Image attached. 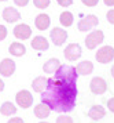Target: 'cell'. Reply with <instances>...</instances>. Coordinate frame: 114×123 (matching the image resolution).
I'll list each match as a JSON object with an SVG mask.
<instances>
[{"instance_id":"obj_1","label":"cell","mask_w":114,"mask_h":123,"mask_svg":"<svg viewBox=\"0 0 114 123\" xmlns=\"http://www.w3.org/2000/svg\"><path fill=\"white\" fill-rule=\"evenodd\" d=\"M77 72L70 65H60L54 78L48 79V84L41 93V102L51 111L67 113L71 112L77 102Z\"/></svg>"},{"instance_id":"obj_2","label":"cell","mask_w":114,"mask_h":123,"mask_svg":"<svg viewBox=\"0 0 114 123\" xmlns=\"http://www.w3.org/2000/svg\"><path fill=\"white\" fill-rule=\"evenodd\" d=\"M104 40V33L99 29H95L92 32H89L88 36L85 37V47L88 50H95L100 43H103Z\"/></svg>"},{"instance_id":"obj_3","label":"cell","mask_w":114,"mask_h":123,"mask_svg":"<svg viewBox=\"0 0 114 123\" xmlns=\"http://www.w3.org/2000/svg\"><path fill=\"white\" fill-rule=\"evenodd\" d=\"M95 60L99 64H110L114 60V47H111V46L100 47L95 54Z\"/></svg>"},{"instance_id":"obj_4","label":"cell","mask_w":114,"mask_h":123,"mask_svg":"<svg viewBox=\"0 0 114 123\" xmlns=\"http://www.w3.org/2000/svg\"><path fill=\"white\" fill-rule=\"evenodd\" d=\"M16 105L22 109H27L33 105V95L29 90H19L15 95Z\"/></svg>"},{"instance_id":"obj_5","label":"cell","mask_w":114,"mask_h":123,"mask_svg":"<svg viewBox=\"0 0 114 123\" xmlns=\"http://www.w3.org/2000/svg\"><path fill=\"white\" fill-rule=\"evenodd\" d=\"M99 24V18L93 14H89V15H85L84 18H81L78 24H77V28L80 32H89L92 31L96 25Z\"/></svg>"},{"instance_id":"obj_6","label":"cell","mask_w":114,"mask_h":123,"mask_svg":"<svg viewBox=\"0 0 114 123\" xmlns=\"http://www.w3.org/2000/svg\"><path fill=\"white\" fill-rule=\"evenodd\" d=\"M63 55L67 61H77L80 57L82 55V49L80 44L77 43H70L66 46V49L63 50Z\"/></svg>"},{"instance_id":"obj_7","label":"cell","mask_w":114,"mask_h":123,"mask_svg":"<svg viewBox=\"0 0 114 123\" xmlns=\"http://www.w3.org/2000/svg\"><path fill=\"white\" fill-rule=\"evenodd\" d=\"M89 89H91V93L95 95H102L107 91V83L103 78L100 76H95L92 78L91 83H89Z\"/></svg>"},{"instance_id":"obj_8","label":"cell","mask_w":114,"mask_h":123,"mask_svg":"<svg viewBox=\"0 0 114 123\" xmlns=\"http://www.w3.org/2000/svg\"><path fill=\"white\" fill-rule=\"evenodd\" d=\"M49 37H51V42L55 46L59 47L67 40V32L63 28H54L49 32Z\"/></svg>"},{"instance_id":"obj_9","label":"cell","mask_w":114,"mask_h":123,"mask_svg":"<svg viewBox=\"0 0 114 123\" xmlns=\"http://www.w3.org/2000/svg\"><path fill=\"white\" fill-rule=\"evenodd\" d=\"M15 68H16L15 62L12 61L11 58H4L0 62V75L5 76V78H10L11 75H14Z\"/></svg>"},{"instance_id":"obj_10","label":"cell","mask_w":114,"mask_h":123,"mask_svg":"<svg viewBox=\"0 0 114 123\" xmlns=\"http://www.w3.org/2000/svg\"><path fill=\"white\" fill-rule=\"evenodd\" d=\"M12 32H14V36L19 40H26L32 36V28L27 24H18Z\"/></svg>"},{"instance_id":"obj_11","label":"cell","mask_w":114,"mask_h":123,"mask_svg":"<svg viewBox=\"0 0 114 123\" xmlns=\"http://www.w3.org/2000/svg\"><path fill=\"white\" fill-rule=\"evenodd\" d=\"M1 17H3V19H4L5 22L14 24L21 19V14H19V11L16 10L15 7H5L4 10H3Z\"/></svg>"},{"instance_id":"obj_12","label":"cell","mask_w":114,"mask_h":123,"mask_svg":"<svg viewBox=\"0 0 114 123\" xmlns=\"http://www.w3.org/2000/svg\"><path fill=\"white\" fill-rule=\"evenodd\" d=\"M30 46H32L33 50H36V51H45V50H48L49 43L44 36H40L38 35V36H34L33 37V40L30 42Z\"/></svg>"},{"instance_id":"obj_13","label":"cell","mask_w":114,"mask_h":123,"mask_svg":"<svg viewBox=\"0 0 114 123\" xmlns=\"http://www.w3.org/2000/svg\"><path fill=\"white\" fill-rule=\"evenodd\" d=\"M47 84H48V78H45V76H37V78L32 82V89H33V91L41 94V93L45 91Z\"/></svg>"},{"instance_id":"obj_14","label":"cell","mask_w":114,"mask_h":123,"mask_svg":"<svg viewBox=\"0 0 114 123\" xmlns=\"http://www.w3.org/2000/svg\"><path fill=\"white\" fill-rule=\"evenodd\" d=\"M34 25H36V28L38 31H45V29L49 28V25H51V18H49L48 14H38L36 19H34Z\"/></svg>"},{"instance_id":"obj_15","label":"cell","mask_w":114,"mask_h":123,"mask_svg":"<svg viewBox=\"0 0 114 123\" xmlns=\"http://www.w3.org/2000/svg\"><path fill=\"white\" fill-rule=\"evenodd\" d=\"M88 116L92 120H100L106 116V109L102 105H92L88 111Z\"/></svg>"},{"instance_id":"obj_16","label":"cell","mask_w":114,"mask_h":123,"mask_svg":"<svg viewBox=\"0 0 114 123\" xmlns=\"http://www.w3.org/2000/svg\"><path fill=\"white\" fill-rule=\"evenodd\" d=\"M76 72L77 75H82V76H87V75H91L93 72V64L91 61H81L78 65L76 67Z\"/></svg>"},{"instance_id":"obj_17","label":"cell","mask_w":114,"mask_h":123,"mask_svg":"<svg viewBox=\"0 0 114 123\" xmlns=\"http://www.w3.org/2000/svg\"><path fill=\"white\" fill-rule=\"evenodd\" d=\"M8 53L14 57H23L26 54V47H25L23 43L14 42V43H11L10 47H8Z\"/></svg>"},{"instance_id":"obj_18","label":"cell","mask_w":114,"mask_h":123,"mask_svg":"<svg viewBox=\"0 0 114 123\" xmlns=\"http://www.w3.org/2000/svg\"><path fill=\"white\" fill-rule=\"evenodd\" d=\"M62 64H60V61L58 60V58H49L48 61L44 62L43 65V71L45 73H48V75H51V73H55L56 71H58V68L60 67Z\"/></svg>"},{"instance_id":"obj_19","label":"cell","mask_w":114,"mask_h":123,"mask_svg":"<svg viewBox=\"0 0 114 123\" xmlns=\"http://www.w3.org/2000/svg\"><path fill=\"white\" fill-rule=\"evenodd\" d=\"M34 116L37 117V119H45V117L49 116V113H51V109H49L48 105H45L43 102H40L37 105L34 106Z\"/></svg>"},{"instance_id":"obj_20","label":"cell","mask_w":114,"mask_h":123,"mask_svg":"<svg viewBox=\"0 0 114 123\" xmlns=\"http://www.w3.org/2000/svg\"><path fill=\"white\" fill-rule=\"evenodd\" d=\"M16 106L15 104H12L10 101H5L3 102L1 105H0V113L3 115V116H12V115H15L16 113Z\"/></svg>"},{"instance_id":"obj_21","label":"cell","mask_w":114,"mask_h":123,"mask_svg":"<svg viewBox=\"0 0 114 123\" xmlns=\"http://www.w3.org/2000/svg\"><path fill=\"white\" fill-rule=\"evenodd\" d=\"M59 22L62 26L69 28L74 22V17H73V14L70 11H63V12H60V15H59Z\"/></svg>"},{"instance_id":"obj_22","label":"cell","mask_w":114,"mask_h":123,"mask_svg":"<svg viewBox=\"0 0 114 123\" xmlns=\"http://www.w3.org/2000/svg\"><path fill=\"white\" fill-rule=\"evenodd\" d=\"M49 3H51V0H33V4L40 8V10H44V8H47L49 6Z\"/></svg>"},{"instance_id":"obj_23","label":"cell","mask_w":114,"mask_h":123,"mask_svg":"<svg viewBox=\"0 0 114 123\" xmlns=\"http://www.w3.org/2000/svg\"><path fill=\"white\" fill-rule=\"evenodd\" d=\"M56 123H73V119H71L69 115L63 113V115H59V116H58Z\"/></svg>"},{"instance_id":"obj_24","label":"cell","mask_w":114,"mask_h":123,"mask_svg":"<svg viewBox=\"0 0 114 123\" xmlns=\"http://www.w3.org/2000/svg\"><path fill=\"white\" fill-rule=\"evenodd\" d=\"M7 35H8V31L5 28L4 25H0V42L1 40H4L7 37Z\"/></svg>"},{"instance_id":"obj_25","label":"cell","mask_w":114,"mask_h":123,"mask_svg":"<svg viewBox=\"0 0 114 123\" xmlns=\"http://www.w3.org/2000/svg\"><path fill=\"white\" fill-rule=\"evenodd\" d=\"M81 1H82V4L87 7H95L99 3V0H81Z\"/></svg>"},{"instance_id":"obj_26","label":"cell","mask_w":114,"mask_h":123,"mask_svg":"<svg viewBox=\"0 0 114 123\" xmlns=\"http://www.w3.org/2000/svg\"><path fill=\"white\" fill-rule=\"evenodd\" d=\"M56 3L60 7H70L73 4V0H56Z\"/></svg>"},{"instance_id":"obj_27","label":"cell","mask_w":114,"mask_h":123,"mask_svg":"<svg viewBox=\"0 0 114 123\" xmlns=\"http://www.w3.org/2000/svg\"><path fill=\"white\" fill-rule=\"evenodd\" d=\"M106 18H107V21H109L111 25H114V8L113 10H109L107 14H106Z\"/></svg>"},{"instance_id":"obj_28","label":"cell","mask_w":114,"mask_h":123,"mask_svg":"<svg viewBox=\"0 0 114 123\" xmlns=\"http://www.w3.org/2000/svg\"><path fill=\"white\" fill-rule=\"evenodd\" d=\"M14 3H15V6H18V7H25V6H27L29 0H14Z\"/></svg>"},{"instance_id":"obj_29","label":"cell","mask_w":114,"mask_h":123,"mask_svg":"<svg viewBox=\"0 0 114 123\" xmlns=\"http://www.w3.org/2000/svg\"><path fill=\"white\" fill-rule=\"evenodd\" d=\"M7 123H25V120L22 119V117H18V116H15V117H11L10 120Z\"/></svg>"},{"instance_id":"obj_30","label":"cell","mask_w":114,"mask_h":123,"mask_svg":"<svg viewBox=\"0 0 114 123\" xmlns=\"http://www.w3.org/2000/svg\"><path fill=\"white\" fill-rule=\"evenodd\" d=\"M107 108L110 109V112H113V113H114V97L107 101Z\"/></svg>"},{"instance_id":"obj_31","label":"cell","mask_w":114,"mask_h":123,"mask_svg":"<svg viewBox=\"0 0 114 123\" xmlns=\"http://www.w3.org/2000/svg\"><path fill=\"white\" fill-rule=\"evenodd\" d=\"M103 3L107 7H114V0H103Z\"/></svg>"},{"instance_id":"obj_32","label":"cell","mask_w":114,"mask_h":123,"mask_svg":"<svg viewBox=\"0 0 114 123\" xmlns=\"http://www.w3.org/2000/svg\"><path fill=\"white\" fill-rule=\"evenodd\" d=\"M3 90H4V82H3V80L0 79V93H1Z\"/></svg>"},{"instance_id":"obj_33","label":"cell","mask_w":114,"mask_h":123,"mask_svg":"<svg viewBox=\"0 0 114 123\" xmlns=\"http://www.w3.org/2000/svg\"><path fill=\"white\" fill-rule=\"evenodd\" d=\"M111 76H113V78H114V65H113V67H111Z\"/></svg>"},{"instance_id":"obj_34","label":"cell","mask_w":114,"mask_h":123,"mask_svg":"<svg viewBox=\"0 0 114 123\" xmlns=\"http://www.w3.org/2000/svg\"><path fill=\"white\" fill-rule=\"evenodd\" d=\"M38 123H49V122H44V120H41V122H38Z\"/></svg>"},{"instance_id":"obj_35","label":"cell","mask_w":114,"mask_h":123,"mask_svg":"<svg viewBox=\"0 0 114 123\" xmlns=\"http://www.w3.org/2000/svg\"><path fill=\"white\" fill-rule=\"evenodd\" d=\"M0 1H7V0H0Z\"/></svg>"}]
</instances>
